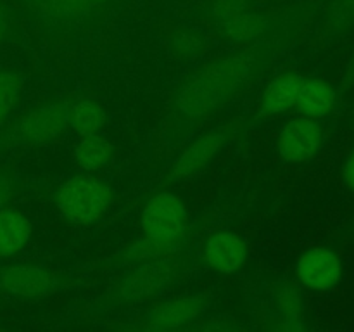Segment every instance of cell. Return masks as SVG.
I'll return each mask as SVG.
<instances>
[{
	"instance_id": "1",
	"label": "cell",
	"mask_w": 354,
	"mask_h": 332,
	"mask_svg": "<svg viewBox=\"0 0 354 332\" xmlns=\"http://www.w3.org/2000/svg\"><path fill=\"white\" fill-rule=\"evenodd\" d=\"M248 68L244 57H235L207 69L180 95L178 104L183 113L190 118H199L209 113L241 85L248 75Z\"/></svg>"
},
{
	"instance_id": "2",
	"label": "cell",
	"mask_w": 354,
	"mask_h": 332,
	"mask_svg": "<svg viewBox=\"0 0 354 332\" xmlns=\"http://www.w3.org/2000/svg\"><path fill=\"white\" fill-rule=\"evenodd\" d=\"M109 203V190L97 180L82 175L69 178L57 196L61 213L76 223H92L99 220Z\"/></svg>"
},
{
	"instance_id": "3",
	"label": "cell",
	"mask_w": 354,
	"mask_h": 332,
	"mask_svg": "<svg viewBox=\"0 0 354 332\" xmlns=\"http://www.w3.org/2000/svg\"><path fill=\"white\" fill-rule=\"evenodd\" d=\"M142 227L152 242L158 246H168L185 232L187 211L173 194H158L149 201L142 213Z\"/></svg>"
},
{
	"instance_id": "4",
	"label": "cell",
	"mask_w": 354,
	"mask_h": 332,
	"mask_svg": "<svg viewBox=\"0 0 354 332\" xmlns=\"http://www.w3.org/2000/svg\"><path fill=\"white\" fill-rule=\"evenodd\" d=\"M322 144V128L311 118H294L282 128L279 154L283 161L303 163L317 154Z\"/></svg>"
},
{
	"instance_id": "5",
	"label": "cell",
	"mask_w": 354,
	"mask_h": 332,
	"mask_svg": "<svg viewBox=\"0 0 354 332\" xmlns=\"http://www.w3.org/2000/svg\"><path fill=\"white\" fill-rule=\"evenodd\" d=\"M297 277L310 289L327 290L341 279V261L328 249H310L297 261Z\"/></svg>"
},
{
	"instance_id": "6",
	"label": "cell",
	"mask_w": 354,
	"mask_h": 332,
	"mask_svg": "<svg viewBox=\"0 0 354 332\" xmlns=\"http://www.w3.org/2000/svg\"><path fill=\"white\" fill-rule=\"evenodd\" d=\"M69 123V111L61 104L35 109L21 121V133L33 142H45L55 138Z\"/></svg>"
},
{
	"instance_id": "7",
	"label": "cell",
	"mask_w": 354,
	"mask_h": 332,
	"mask_svg": "<svg viewBox=\"0 0 354 332\" xmlns=\"http://www.w3.org/2000/svg\"><path fill=\"white\" fill-rule=\"evenodd\" d=\"M206 259L220 272H235L245 261V244L232 232H218L207 241Z\"/></svg>"
},
{
	"instance_id": "8",
	"label": "cell",
	"mask_w": 354,
	"mask_h": 332,
	"mask_svg": "<svg viewBox=\"0 0 354 332\" xmlns=\"http://www.w3.org/2000/svg\"><path fill=\"white\" fill-rule=\"evenodd\" d=\"M0 287L19 296H41L52 287V279L44 270L33 266H12L0 272Z\"/></svg>"
},
{
	"instance_id": "9",
	"label": "cell",
	"mask_w": 354,
	"mask_h": 332,
	"mask_svg": "<svg viewBox=\"0 0 354 332\" xmlns=\"http://www.w3.org/2000/svg\"><path fill=\"white\" fill-rule=\"evenodd\" d=\"M335 104V93L330 86L322 80L303 78L297 93L296 107L308 118L325 116L332 111Z\"/></svg>"
},
{
	"instance_id": "10",
	"label": "cell",
	"mask_w": 354,
	"mask_h": 332,
	"mask_svg": "<svg viewBox=\"0 0 354 332\" xmlns=\"http://www.w3.org/2000/svg\"><path fill=\"white\" fill-rule=\"evenodd\" d=\"M30 6L48 19H82L106 6L109 0H28Z\"/></svg>"
},
{
	"instance_id": "11",
	"label": "cell",
	"mask_w": 354,
	"mask_h": 332,
	"mask_svg": "<svg viewBox=\"0 0 354 332\" xmlns=\"http://www.w3.org/2000/svg\"><path fill=\"white\" fill-rule=\"evenodd\" d=\"M303 83V76L299 75H280L266 86L263 95V107L266 113L280 114L296 107L297 93Z\"/></svg>"
},
{
	"instance_id": "12",
	"label": "cell",
	"mask_w": 354,
	"mask_h": 332,
	"mask_svg": "<svg viewBox=\"0 0 354 332\" xmlns=\"http://www.w3.org/2000/svg\"><path fill=\"white\" fill-rule=\"evenodd\" d=\"M221 144H223V135L221 133H207L201 137L180 156L175 168H173V175L187 176L197 169L204 168L209 163V159L216 154Z\"/></svg>"
},
{
	"instance_id": "13",
	"label": "cell",
	"mask_w": 354,
	"mask_h": 332,
	"mask_svg": "<svg viewBox=\"0 0 354 332\" xmlns=\"http://www.w3.org/2000/svg\"><path fill=\"white\" fill-rule=\"evenodd\" d=\"M31 234V225L23 214L0 211V255L19 251Z\"/></svg>"
},
{
	"instance_id": "14",
	"label": "cell",
	"mask_w": 354,
	"mask_h": 332,
	"mask_svg": "<svg viewBox=\"0 0 354 332\" xmlns=\"http://www.w3.org/2000/svg\"><path fill=\"white\" fill-rule=\"evenodd\" d=\"M203 304L196 299H178L166 303L156 310L152 322L158 329H173L182 325L183 322L190 320L201 311Z\"/></svg>"
},
{
	"instance_id": "15",
	"label": "cell",
	"mask_w": 354,
	"mask_h": 332,
	"mask_svg": "<svg viewBox=\"0 0 354 332\" xmlns=\"http://www.w3.org/2000/svg\"><path fill=\"white\" fill-rule=\"evenodd\" d=\"M104 123H106V113L99 104L92 100H83L69 109V124L80 135L85 137L95 135Z\"/></svg>"
},
{
	"instance_id": "16",
	"label": "cell",
	"mask_w": 354,
	"mask_h": 332,
	"mask_svg": "<svg viewBox=\"0 0 354 332\" xmlns=\"http://www.w3.org/2000/svg\"><path fill=\"white\" fill-rule=\"evenodd\" d=\"M111 156H113V145L104 138L95 137V135H90L88 138H85L76 147L75 152L76 163L85 169L100 168L109 161Z\"/></svg>"
},
{
	"instance_id": "17",
	"label": "cell",
	"mask_w": 354,
	"mask_h": 332,
	"mask_svg": "<svg viewBox=\"0 0 354 332\" xmlns=\"http://www.w3.org/2000/svg\"><path fill=\"white\" fill-rule=\"evenodd\" d=\"M19 93V80L12 73L0 71V120L12 109Z\"/></svg>"
},
{
	"instance_id": "18",
	"label": "cell",
	"mask_w": 354,
	"mask_h": 332,
	"mask_svg": "<svg viewBox=\"0 0 354 332\" xmlns=\"http://www.w3.org/2000/svg\"><path fill=\"white\" fill-rule=\"evenodd\" d=\"M344 180L349 187L354 190V151L349 156V159L346 161L344 166Z\"/></svg>"
},
{
	"instance_id": "19",
	"label": "cell",
	"mask_w": 354,
	"mask_h": 332,
	"mask_svg": "<svg viewBox=\"0 0 354 332\" xmlns=\"http://www.w3.org/2000/svg\"><path fill=\"white\" fill-rule=\"evenodd\" d=\"M9 194H10L9 182H7L6 178H0V206H2V204L6 203L7 197H9Z\"/></svg>"
},
{
	"instance_id": "20",
	"label": "cell",
	"mask_w": 354,
	"mask_h": 332,
	"mask_svg": "<svg viewBox=\"0 0 354 332\" xmlns=\"http://www.w3.org/2000/svg\"><path fill=\"white\" fill-rule=\"evenodd\" d=\"M2 31H3V12L2 9H0V35H2Z\"/></svg>"
}]
</instances>
